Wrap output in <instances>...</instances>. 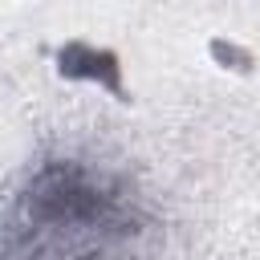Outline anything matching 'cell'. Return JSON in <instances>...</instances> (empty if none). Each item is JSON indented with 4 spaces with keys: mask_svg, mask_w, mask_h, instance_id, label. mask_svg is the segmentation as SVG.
I'll list each match as a JSON object with an SVG mask.
<instances>
[{
    "mask_svg": "<svg viewBox=\"0 0 260 260\" xmlns=\"http://www.w3.org/2000/svg\"><path fill=\"white\" fill-rule=\"evenodd\" d=\"M142 232L138 203L102 167L41 162L0 211V260H118Z\"/></svg>",
    "mask_w": 260,
    "mask_h": 260,
    "instance_id": "6da1fadb",
    "label": "cell"
}]
</instances>
